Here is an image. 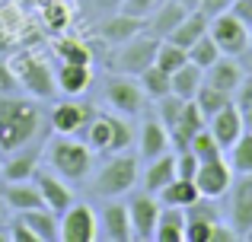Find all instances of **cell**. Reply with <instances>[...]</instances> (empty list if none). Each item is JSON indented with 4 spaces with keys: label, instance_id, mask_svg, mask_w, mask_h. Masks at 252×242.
<instances>
[{
    "label": "cell",
    "instance_id": "6da1fadb",
    "mask_svg": "<svg viewBox=\"0 0 252 242\" xmlns=\"http://www.w3.org/2000/svg\"><path fill=\"white\" fill-rule=\"evenodd\" d=\"M38 134V106L16 96H0V150H23Z\"/></svg>",
    "mask_w": 252,
    "mask_h": 242
},
{
    "label": "cell",
    "instance_id": "7a4b0ae2",
    "mask_svg": "<svg viewBox=\"0 0 252 242\" xmlns=\"http://www.w3.org/2000/svg\"><path fill=\"white\" fill-rule=\"evenodd\" d=\"M42 156L48 160L51 172H58L67 182L86 179L93 169V150L86 147V140H77V137H67V134H51Z\"/></svg>",
    "mask_w": 252,
    "mask_h": 242
},
{
    "label": "cell",
    "instance_id": "3957f363",
    "mask_svg": "<svg viewBox=\"0 0 252 242\" xmlns=\"http://www.w3.org/2000/svg\"><path fill=\"white\" fill-rule=\"evenodd\" d=\"M83 140L93 153H109L112 156V153H125L131 147V140H134V134H131V124L125 115L96 112L93 121L83 128Z\"/></svg>",
    "mask_w": 252,
    "mask_h": 242
},
{
    "label": "cell",
    "instance_id": "277c9868",
    "mask_svg": "<svg viewBox=\"0 0 252 242\" xmlns=\"http://www.w3.org/2000/svg\"><path fill=\"white\" fill-rule=\"evenodd\" d=\"M137 156L131 153H112L102 162V169L93 179V194L96 198H122L137 185Z\"/></svg>",
    "mask_w": 252,
    "mask_h": 242
},
{
    "label": "cell",
    "instance_id": "5b68a950",
    "mask_svg": "<svg viewBox=\"0 0 252 242\" xmlns=\"http://www.w3.org/2000/svg\"><path fill=\"white\" fill-rule=\"evenodd\" d=\"M160 42L163 38L150 35V32H141V35H134L131 42L118 45L115 57H112V70H115V74H125V77H141L144 70L157 61Z\"/></svg>",
    "mask_w": 252,
    "mask_h": 242
},
{
    "label": "cell",
    "instance_id": "8992f818",
    "mask_svg": "<svg viewBox=\"0 0 252 242\" xmlns=\"http://www.w3.org/2000/svg\"><path fill=\"white\" fill-rule=\"evenodd\" d=\"M13 70H16V77H19V86H23L32 99H51V96H55V86H58L55 70H51L42 57L23 54V57H16Z\"/></svg>",
    "mask_w": 252,
    "mask_h": 242
},
{
    "label": "cell",
    "instance_id": "52a82bcc",
    "mask_svg": "<svg viewBox=\"0 0 252 242\" xmlns=\"http://www.w3.org/2000/svg\"><path fill=\"white\" fill-rule=\"evenodd\" d=\"M208 35L217 42L220 54H230V57H240L243 51L249 48V26L243 23L240 16H233L230 10L211 19L208 23Z\"/></svg>",
    "mask_w": 252,
    "mask_h": 242
},
{
    "label": "cell",
    "instance_id": "ba28073f",
    "mask_svg": "<svg viewBox=\"0 0 252 242\" xmlns=\"http://www.w3.org/2000/svg\"><path fill=\"white\" fill-rule=\"evenodd\" d=\"M58 239L61 242H96L99 239V220L90 204H70L58 220Z\"/></svg>",
    "mask_w": 252,
    "mask_h": 242
},
{
    "label": "cell",
    "instance_id": "9c48e42d",
    "mask_svg": "<svg viewBox=\"0 0 252 242\" xmlns=\"http://www.w3.org/2000/svg\"><path fill=\"white\" fill-rule=\"evenodd\" d=\"M105 102L112 106V112L125 115V118H134V115H141L144 106H147V93L141 89V83H134L125 74H118L105 83Z\"/></svg>",
    "mask_w": 252,
    "mask_h": 242
},
{
    "label": "cell",
    "instance_id": "30bf717a",
    "mask_svg": "<svg viewBox=\"0 0 252 242\" xmlns=\"http://www.w3.org/2000/svg\"><path fill=\"white\" fill-rule=\"evenodd\" d=\"M195 185L198 191H201V198H223V194L230 191V185H233V169H230V162L223 160V156H217V160H204L201 166H198L195 172Z\"/></svg>",
    "mask_w": 252,
    "mask_h": 242
},
{
    "label": "cell",
    "instance_id": "8fae6325",
    "mask_svg": "<svg viewBox=\"0 0 252 242\" xmlns=\"http://www.w3.org/2000/svg\"><path fill=\"white\" fill-rule=\"evenodd\" d=\"M160 211H163V204H160L157 194H150V191L131 194L128 214H131V230H134V239H154Z\"/></svg>",
    "mask_w": 252,
    "mask_h": 242
},
{
    "label": "cell",
    "instance_id": "7c38bea8",
    "mask_svg": "<svg viewBox=\"0 0 252 242\" xmlns=\"http://www.w3.org/2000/svg\"><path fill=\"white\" fill-rule=\"evenodd\" d=\"M99 108L93 102H61V106L51 112V131L55 134H67V137H77L83 134V128L93 121Z\"/></svg>",
    "mask_w": 252,
    "mask_h": 242
},
{
    "label": "cell",
    "instance_id": "4fadbf2b",
    "mask_svg": "<svg viewBox=\"0 0 252 242\" xmlns=\"http://www.w3.org/2000/svg\"><path fill=\"white\" fill-rule=\"evenodd\" d=\"M230 226L240 233V239L252 230V172L230 185Z\"/></svg>",
    "mask_w": 252,
    "mask_h": 242
},
{
    "label": "cell",
    "instance_id": "5bb4252c",
    "mask_svg": "<svg viewBox=\"0 0 252 242\" xmlns=\"http://www.w3.org/2000/svg\"><path fill=\"white\" fill-rule=\"evenodd\" d=\"M32 182H35V188H38V194H42V201H45L48 211L64 214L70 204H74V191L67 188V179H61L58 172H42V169H35Z\"/></svg>",
    "mask_w": 252,
    "mask_h": 242
},
{
    "label": "cell",
    "instance_id": "9a60e30c",
    "mask_svg": "<svg viewBox=\"0 0 252 242\" xmlns=\"http://www.w3.org/2000/svg\"><path fill=\"white\" fill-rule=\"evenodd\" d=\"M208 131L217 137V143H220L223 153H227V150L236 143V137L246 131V124H243V115H240V108H236V102H230V106H223L217 115H211V118H208Z\"/></svg>",
    "mask_w": 252,
    "mask_h": 242
},
{
    "label": "cell",
    "instance_id": "2e32d148",
    "mask_svg": "<svg viewBox=\"0 0 252 242\" xmlns=\"http://www.w3.org/2000/svg\"><path fill=\"white\" fill-rule=\"evenodd\" d=\"M144 29H147V19L128 16V13L118 10L115 16H109V19L99 23V38L109 42V45H125V42H131L134 35H141Z\"/></svg>",
    "mask_w": 252,
    "mask_h": 242
},
{
    "label": "cell",
    "instance_id": "e0dca14e",
    "mask_svg": "<svg viewBox=\"0 0 252 242\" xmlns=\"http://www.w3.org/2000/svg\"><path fill=\"white\" fill-rule=\"evenodd\" d=\"M243 80H246V70H243L240 64H236V57H230V54H220L208 70H204V83H211V86L223 89V93H230V96L243 86Z\"/></svg>",
    "mask_w": 252,
    "mask_h": 242
},
{
    "label": "cell",
    "instance_id": "ac0fdd59",
    "mask_svg": "<svg viewBox=\"0 0 252 242\" xmlns=\"http://www.w3.org/2000/svg\"><path fill=\"white\" fill-rule=\"evenodd\" d=\"M0 201H3V207H10V211H16V214L45 207V201H42V194H38V188H35L32 179H26V182H3V185H0Z\"/></svg>",
    "mask_w": 252,
    "mask_h": 242
},
{
    "label": "cell",
    "instance_id": "d6986e66",
    "mask_svg": "<svg viewBox=\"0 0 252 242\" xmlns=\"http://www.w3.org/2000/svg\"><path fill=\"white\" fill-rule=\"evenodd\" d=\"M99 236L109 239V242H131V239H134L128 204H109V207H105L102 220H99Z\"/></svg>",
    "mask_w": 252,
    "mask_h": 242
},
{
    "label": "cell",
    "instance_id": "ffe728a7",
    "mask_svg": "<svg viewBox=\"0 0 252 242\" xmlns=\"http://www.w3.org/2000/svg\"><path fill=\"white\" fill-rule=\"evenodd\" d=\"M201 128H208V118L201 115L198 102H195V99H189V102H185V108H182V115H179V121H176V128L169 131L172 147H176V150H189L191 137H195Z\"/></svg>",
    "mask_w": 252,
    "mask_h": 242
},
{
    "label": "cell",
    "instance_id": "44dd1931",
    "mask_svg": "<svg viewBox=\"0 0 252 242\" xmlns=\"http://www.w3.org/2000/svg\"><path fill=\"white\" fill-rule=\"evenodd\" d=\"M137 147H141V156H144V160H157L160 153H166V150L172 147L169 128L157 118V115H147L144 124H141V140H137Z\"/></svg>",
    "mask_w": 252,
    "mask_h": 242
},
{
    "label": "cell",
    "instance_id": "7402d4cb",
    "mask_svg": "<svg viewBox=\"0 0 252 242\" xmlns=\"http://www.w3.org/2000/svg\"><path fill=\"white\" fill-rule=\"evenodd\" d=\"M189 13L191 10H185L179 0H163V3L147 16V29L144 32H150V35H157V38H169V32L176 29Z\"/></svg>",
    "mask_w": 252,
    "mask_h": 242
},
{
    "label": "cell",
    "instance_id": "603a6c76",
    "mask_svg": "<svg viewBox=\"0 0 252 242\" xmlns=\"http://www.w3.org/2000/svg\"><path fill=\"white\" fill-rule=\"evenodd\" d=\"M176 179V153H160L157 160H147V169H144V191L150 194H160L169 182Z\"/></svg>",
    "mask_w": 252,
    "mask_h": 242
},
{
    "label": "cell",
    "instance_id": "cb8c5ba5",
    "mask_svg": "<svg viewBox=\"0 0 252 242\" xmlns=\"http://www.w3.org/2000/svg\"><path fill=\"white\" fill-rule=\"evenodd\" d=\"M55 80H58V89H61L64 96H83L86 89H90V83H93L90 64H67V61H61Z\"/></svg>",
    "mask_w": 252,
    "mask_h": 242
},
{
    "label": "cell",
    "instance_id": "d4e9b609",
    "mask_svg": "<svg viewBox=\"0 0 252 242\" xmlns=\"http://www.w3.org/2000/svg\"><path fill=\"white\" fill-rule=\"evenodd\" d=\"M38 162H42V153H35V150H13V156L0 166V175H3V182H26L35 175Z\"/></svg>",
    "mask_w": 252,
    "mask_h": 242
},
{
    "label": "cell",
    "instance_id": "484cf974",
    "mask_svg": "<svg viewBox=\"0 0 252 242\" xmlns=\"http://www.w3.org/2000/svg\"><path fill=\"white\" fill-rule=\"evenodd\" d=\"M208 23H211V19L204 16L201 10H191L189 16H185L182 23H179L176 29L169 32V38H166V42H172V45H179V48H185V51H189L191 45H195L198 38H201L204 32H208Z\"/></svg>",
    "mask_w": 252,
    "mask_h": 242
},
{
    "label": "cell",
    "instance_id": "4316f807",
    "mask_svg": "<svg viewBox=\"0 0 252 242\" xmlns=\"http://www.w3.org/2000/svg\"><path fill=\"white\" fill-rule=\"evenodd\" d=\"M154 239L157 242H185V207H166L163 204Z\"/></svg>",
    "mask_w": 252,
    "mask_h": 242
},
{
    "label": "cell",
    "instance_id": "83f0119b",
    "mask_svg": "<svg viewBox=\"0 0 252 242\" xmlns=\"http://www.w3.org/2000/svg\"><path fill=\"white\" fill-rule=\"evenodd\" d=\"M157 198H160V204H166V207H189V204H195V201L201 198V191H198L195 179H179L176 175Z\"/></svg>",
    "mask_w": 252,
    "mask_h": 242
},
{
    "label": "cell",
    "instance_id": "f1b7e54d",
    "mask_svg": "<svg viewBox=\"0 0 252 242\" xmlns=\"http://www.w3.org/2000/svg\"><path fill=\"white\" fill-rule=\"evenodd\" d=\"M23 217V223L29 226L32 233H35L38 242H55L58 239V214L48 211V207H35V211H23L19 214Z\"/></svg>",
    "mask_w": 252,
    "mask_h": 242
},
{
    "label": "cell",
    "instance_id": "f546056e",
    "mask_svg": "<svg viewBox=\"0 0 252 242\" xmlns=\"http://www.w3.org/2000/svg\"><path fill=\"white\" fill-rule=\"evenodd\" d=\"M169 80H172V93H176V96H182V99H195V93L201 89V83H204V70L198 67V64L185 61L179 70L169 74Z\"/></svg>",
    "mask_w": 252,
    "mask_h": 242
},
{
    "label": "cell",
    "instance_id": "4dcf8cb0",
    "mask_svg": "<svg viewBox=\"0 0 252 242\" xmlns=\"http://www.w3.org/2000/svg\"><path fill=\"white\" fill-rule=\"evenodd\" d=\"M227 162L230 169H233L236 175H249L252 172V131L246 128L240 137H236V143L227 150Z\"/></svg>",
    "mask_w": 252,
    "mask_h": 242
},
{
    "label": "cell",
    "instance_id": "1f68e13d",
    "mask_svg": "<svg viewBox=\"0 0 252 242\" xmlns=\"http://www.w3.org/2000/svg\"><path fill=\"white\" fill-rule=\"evenodd\" d=\"M137 83H141V89L147 93V99H160V96L172 93V80L169 74L163 67H157V64H150L147 70H144L141 77H137Z\"/></svg>",
    "mask_w": 252,
    "mask_h": 242
},
{
    "label": "cell",
    "instance_id": "d6a6232c",
    "mask_svg": "<svg viewBox=\"0 0 252 242\" xmlns=\"http://www.w3.org/2000/svg\"><path fill=\"white\" fill-rule=\"evenodd\" d=\"M195 102H198V108H201L204 118H211V115H217L223 106H230L233 96L223 93V89H217V86H211V83H201V89L195 93Z\"/></svg>",
    "mask_w": 252,
    "mask_h": 242
},
{
    "label": "cell",
    "instance_id": "836d02e7",
    "mask_svg": "<svg viewBox=\"0 0 252 242\" xmlns=\"http://www.w3.org/2000/svg\"><path fill=\"white\" fill-rule=\"evenodd\" d=\"M217 57H220V48H217V42L208 35V32H204V35L189 48V61H191V64H198L201 70H208L211 64L217 61Z\"/></svg>",
    "mask_w": 252,
    "mask_h": 242
},
{
    "label": "cell",
    "instance_id": "e575fe53",
    "mask_svg": "<svg viewBox=\"0 0 252 242\" xmlns=\"http://www.w3.org/2000/svg\"><path fill=\"white\" fill-rule=\"evenodd\" d=\"M189 150H191V153H195V156H198L201 162H204V160H217V156H223V147L217 143V137L211 134L208 128H201V131H198L195 137H191Z\"/></svg>",
    "mask_w": 252,
    "mask_h": 242
},
{
    "label": "cell",
    "instance_id": "d590c367",
    "mask_svg": "<svg viewBox=\"0 0 252 242\" xmlns=\"http://www.w3.org/2000/svg\"><path fill=\"white\" fill-rule=\"evenodd\" d=\"M154 102H157V118H160V121L172 131L189 99H182V96H176V93H166V96H160V99H154Z\"/></svg>",
    "mask_w": 252,
    "mask_h": 242
},
{
    "label": "cell",
    "instance_id": "8d00e7d4",
    "mask_svg": "<svg viewBox=\"0 0 252 242\" xmlns=\"http://www.w3.org/2000/svg\"><path fill=\"white\" fill-rule=\"evenodd\" d=\"M185 61H189V51H185V48H179V45H172V42H166V38H163V42H160V48H157V61H154L157 67H163L166 74H172V70H179Z\"/></svg>",
    "mask_w": 252,
    "mask_h": 242
},
{
    "label": "cell",
    "instance_id": "74e56055",
    "mask_svg": "<svg viewBox=\"0 0 252 242\" xmlns=\"http://www.w3.org/2000/svg\"><path fill=\"white\" fill-rule=\"evenodd\" d=\"M58 57L67 64H90L93 51L83 42H77V38H64V42H58Z\"/></svg>",
    "mask_w": 252,
    "mask_h": 242
},
{
    "label": "cell",
    "instance_id": "f35d334b",
    "mask_svg": "<svg viewBox=\"0 0 252 242\" xmlns=\"http://www.w3.org/2000/svg\"><path fill=\"white\" fill-rule=\"evenodd\" d=\"M198 166H201V160L191 150H176V175L179 179H195Z\"/></svg>",
    "mask_w": 252,
    "mask_h": 242
},
{
    "label": "cell",
    "instance_id": "ab89813d",
    "mask_svg": "<svg viewBox=\"0 0 252 242\" xmlns=\"http://www.w3.org/2000/svg\"><path fill=\"white\" fill-rule=\"evenodd\" d=\"M214 223L217 220H189L185 217V242H208Z\"/></svg>",
    "mask_w": 252,
    "mask_h": 242
},
{
    "label": "cell",
    "instance_id": "60d3db41",
    "mask_svg": "<svg viewBox=\"0 0 252 242\" xmlns=\"http://www.w3.org/2000/svg\"><path fill=\"white\" fill-rule=\"evenodd\" d=\"M163 0H122V3H118V10L122 13H128V16H137V19H147L150 13L157 10V6H160Z\"/></svg>",
    "mask_w": 252,
    "mask_h": 242
},
{
    "label": "cell",
    "instance_id": "b9f144b4",
    "mask_svg": "<svg viewBox=\"0 0 252 242\" xmlns=\"http://www.w3.org/2000/svg\"><path fill=\"white\" fill-rule=\"evenodd\" d=\"M236 93H240L236 108H240V115H243V124L252 131V80H243V86L236 89Z\"/></svg>",
    "mask_w": 252,
    "mask_h": 242
},
{
    "label": "cell",
    "instance_id": "7bdbcfd3",
    "mask_svg": "<svg viewBox=\"0 0 252 242\" xmlns=\"http://www.w3.org/2000/svg\"><path fill=\"white\" fill-rule=\"evenodd\" d=\"M236 239H240V233H236L230 223H220V220H217V223L211 226V239L208 242H236Z\"/></svg>",
    "mask_w": 252,
    "mask_h": 242
},
{
    "label": "cell",
    "instance_id": "ee69618b",
    "mask_svg": "<svg viewBox=\"0 0 252 242\" xmlns=\"http://www.w3.org/2000/svg\"><path fill=\"white\" fill-rule=\"evenodd\" d=\"M10 242H38V239H35V233L23 223V217H19V220L10 223Z\"/></svg>",
    "mask_w": 252,
    "mask_h": 242
},
{
    "label": "cell",
    "instance_id": "f6af8a7d",
    "mask_svg": "<svg viewBox=\"0 0 252 242\" xmlns=\"http://www.w3.org/2000/svg\"><path fill=\"white\" fill-rule=\"evenodd\" d=\"M230 3H233V0H201V3H198V10H201L208 19H214V16H220V13H227Z\"/></svg>",
    "mask_w": 252,
    "mask_h": 242
},
{
    "label": "cell",
    "instance_id": "bcb514c9",
    "mask_svg": "<svg viewBox=\"0 0 252 242\" xmlns=\"http://www.w3.org/2000/svg\"><path fill=\"white\" fill-rule=\"evenodd\" d=\"M230 13L240 16L246 26H252V0H233V3H230Z\"/></svg>",
    "mask_w": 252,
    "mask_h": 242
},
{
    "label": "cell",
    "instance_id": "7dc6e473",
    "mask_svg": "<svg viewBox=\"0 0 252 242\" xmlns=\"http://www.w3.org/2000/svg\"><path fill=\"white\" fill-rule=\"evenodd\" d=\"M10 77H13L10 67H0V93H13L19 86V80H10Z\"/></svg>",
    "mask_w": 252,
    "mask_h": 242
},
{
    "label": "cell",
    "instance_id": "c3c4849f",
    "mask_svg": "<svg viewBox=\"0 0 252 242\" xmlns=\"http://www.w3.org/2000/svg\"><path fill=\"white\" fill-rule=\"evenodd\" d=\"M179 3H182L185 10H198V3H201V0H179Z\"/></svg>",
    "mask_w": 252,
    "mask_h": 242
},
{
    "label": "cell",
    "instance_id": "681fc988",
    "mask_svg": "<svg viewBox=\"0 0 252 242\" xmlns=\"http://www.w3.org/2000/svg\"><path fill=\"white\" fill-rule=\"evenodd\" d=\"M122 0H96V6H118Z\"/></svg>",
    "mask_w": 252,
    "mask_h": 242
},
{
    "label": "cell",
    "instance_id": "f907efd6",
    "mask_svg": "<svg viewBox=\"0 0 252 242\" xmlns=\"http://www.w3.org/2000/svg\"><path fill=\"white\" fill-rule=\"evenodd\" d=\"M0 223H3V201H0Z\"/></svg>",
    "mask_w": 252,
    "mask_h": 242
},
{
    "label": "cell",
    "instance_id": "816d5d0a",
    "mask_svg": "<svg viewBox=\"0 0 252 242\" xmlns=\"http://www.w3.org/2000/svg\"><path fill=\"white\" fill-rule=\"evenodd\" d=\"M249 45H252V26H249Z\"/></svg>",
    "mask_w": 252,
    "mask_h": 242
}]
</instances>
